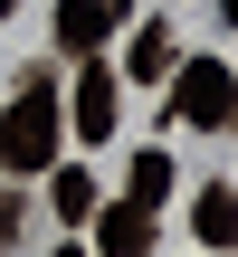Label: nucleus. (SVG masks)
<instances>
[{
    "label": "nucleus",
    "mask_w": 238,
    "mask_h": 257,
    "mask_svg": "<svg viewBox=\"0 0 238 257\" xmlns=\"http://www.w3.org/2000/svg\"><path fill=\"white\" fill-rule=\"evenodd\" d=\"M19 238H29V200H19V191H0V248H19Z\"/></svg>",
    "instance_id": "obj_10"
},
{
    "label": "nucleus",
    "mask_w": 238,
    "mask_h": 257,
    "mask_svg": "<svg viewBox=\"0 0 238 257\" xmlns=\"http://www.w3.org/2000/svg\"><path fill=\"white\" fill-rule=\"evenodd\" d=\"M86 219H95V248L105 257H134V248H153V219H162V210H143V200L124 191V200H95Z\"/></svg>",
    "instance_id": "obj_4"
},
{
    "label": "nucleus",
    "mask_w": 238,
    "mask_h": 257,
    "mask_svg": "<svg viewBox=\"0 0 238 257\" xmlns=\"http://www.w3.org/2000/svg\"><path fill=\"white\" fill-rule=\"evenodd\" d=\"M191 238H200V248H229L238 238V181H210V191L191 200Z\"/></svg>",
    "instance_id": "obj_7"
},
{
    "label": "nucleus",
    "mask_w": 238,
    "mask_h": 257,
    "mask_svg": "<svg viewBox=\"0 0 238 257\" xmlns=\"http://www.w3.org/2000/svg\"><path fill=\"white\" fill-rule=\"evenodd\" d=\"M57 153H67V105H57V76L38 67V76H19V95H10V114H0V172L29 181V172H48Z\"/></svg>",
    "instance_id": "obj_1"
},
{
    "label": "nucleus",
    "mask_w": 238,
    "mask_h": 257,
    "mask_svg": "<svg viewBox=\"0 0 238 257\" xmlns=\"http://www.w3.org/2000/svg\"><path fill=\"white\" fill-rule=\"evenodd\" d=\"M172 57H181L172 19H143V29H134V48H124V76H134V86H162V76H172Z\"/></svg>",
    "instance_id": "obj_5"
},
{
    "label": "nucleus",
    "mask_w": 238,
    "mask_h": 257,
    "mask_svg": "<svg viewBox=\"0 0 238 257\" xmlns=\"http://www.w3.org/2000/svg\"><path fill=\"white\" fill-rule=\"evenodd\" d=\"M95 200H105V191H95L86 172H67V162H48V210H57L67 229H86V210H95Z\"/></svg>",
    "instance_id": "obj_8"
},
{
    "label": "nucleus",
    "mask_w": 238,
    "mask_h": 257,
    "mask_svg": "<svg viewBox=\"0 0 238 257\" xmlns=\"http://www.w3.org/2000/svg\"><path fill=\"white\" fill-rule=\"evenodd\" d=\"M229 114H238V76H229V57L181 48V57H172V124H191V134H229Z\"/></svg>",
    "instance_id": "obj_2"
},
{
    "label": "nucleus",
    "mask_w": 238,
    "mask_h": 257,
    "mask_svg": "<svg viewBox=\"0 0 238 257\" xmlns=\"http://www.w3.org/2000/svg\"><path fill=\"white\" fill-rule=\"evenodd\" d=\"M172 181H181V172H172V153H162V143H153V153H134V200H143V210H162V200H172Z\"/></svg>",
    "instance_id": "obj_9"
},
{
    "label": "nucleus",
    "mask_w": 238,
    "mask_h": 257,
    "mask_svg": "<svg viewBox=\"0 0 238 257\" xmlns=\"http://www.w3.org/2000/svg\"><path fill=\"white\" fill-rule=\"evenodd\" d=\"M10 10H19V0H0V19H10Z\"/></svg>",
    "instance_id": "obj_11"
},
{
    "label": "nucleus",
    "mask_w": 238,
    "mask_h": 257,
    "mask_svg": "<svg viewBox=\"0 0 238 257\" xmlns=\"http://www.w3.org/2000/svg\"><path fill=\"white\" fill-rule=\"evenodd\" d=\"M114 10H124V0H114Z\"/></svg>",
    "instance_id": "obj_12"
},
{
    "label": "nucleus",
    "mask_w": 238,
    "mask_h": 257,
    "mask_svg": "<svg viewBox=\"0 0 238 257\" xmlns=\"http://www.w3.org/2000/svg\"><path fill=\"white\" fill-rule=\"evenodd\" d=\"M114 95H124V76L86 48V57H76V95H67V134H76V143H114Z\"/></svg>",
    "instance_id": "obj_3"
},
{
    "label": "nucleus",
    "mask_w": 238,
    "mask_h": 257,
    "mask_svg": "<svg viewBox=\"0 0 238 257\" xmlns=\"http://www.w3.org/2000/svg\"><path fill=\"white\" fill-rule=\"evenodd\" d=\"M105 38H114V0H57V48L67 57H86Z\"/></svg>",
    "instance_id": "obj_6"
}]
</instances>
